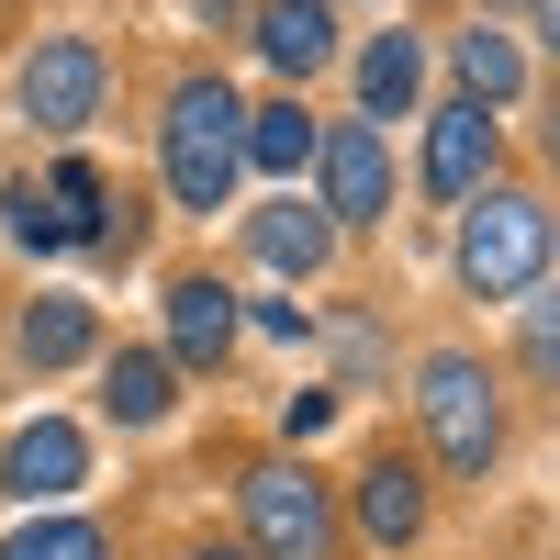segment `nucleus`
I'll return each mask as SVG.
<instances>
[{
    "mask_svg": "<svg viewBox=\"0 0 560 560\" xmlns=\"http://www.w3.org/2000/svg\"><path fill=\"white\" fill-rule=\"evenodd\" d=\"M415 404H427V438H438L448 471H493L504 415H493V370H482V359L438 348V359H427V382H415Z\"/></svg>",
    "mask_w": 560,
    "mask_h": 560,
    "instance_id": "obj_4",
    "label": "nucleus"
},
{
    "mask_svg": "<svg viewBox=\"0 0 560 560\" xmlns=\"http://www.w3.org/2000/svg\"><path fill=\"white\" fill-rule=\"evenodd\" d=\"M359 527L382 538V549H404L415 527H427V482H415V459H370V471H359Z\"/></svg>",
    "mask_w": 560,
    "mask_h": 560,
    "instance_id": "obj_13",
    "label": "nucleus"
},
{
    "mask_svg": "<svg viewBox=\"0 0 560 560\" xmlns=\"http://www.w3.org/2000/svg\"><path fill=\"white\" fill-rule=\"evenodd\" d=\"M247 549L258 560H337V504L303 459H258L247 471Z\"/></svg>",
    "mask_w": 560,
    "mask_h": 560,
    "instance_id": "obj_3",
    "label": "nucleus"
},
{
    "mask_svg": "<svg viewBox=\"0 0 560 560\" xmlns=\"http://www.w3.org/2000/svg\"><path fill=\"white\" fill-rule=\"evenodd\" d=\"M538 269H549V202H527V191H471L459 280H471L482 303H516V292H538Z\"/></svg>",
    "mask_w": 560,
    "mask_h": 560,
    "instance_id": "obj_2",
    "label": "nucleus"
},
{
    "mask_svg": "<svg viewBox=\"0 0 560 560\" xmlns=\"http://www.w3.org/2000/svg\"><path fill=\"white\" fill-rule=\"evenodd\" d=\"M0 560H113V549H102V527L45 516V527H23V538H0Z\"/></svg>",
    "mask_w": 560,
    "mask_h": 560,
    "instance_id": "obj_19",
    "label": "nucleus"
},
{
    "mask_svg": "<svg viewBox=\"0 0 560 560\" xmlns=\"http://www.w3.org/2000/svg\"><path fill=\"white\" fill-rule=\"evenodd\" d=\"M459 79H471V102L493 113V102H516V90H527V57H516L493 23H471V34H459Z\"/></svg>",
    "mask_w": 560,
    "mask_h": 560,
    "instance_id": "obj_16",
    "label": "nucleus"
},
{
    "mask_svg": "<svg viewBox=\"0 0 560 560\" xmlns=\"http://www.w3.org/2000/svg\"><path fill=\"white\" fill-rule=\"evenodd\" d=\"M79 471H90V448H79V427H23L12 438V459H0V482H12L23 504H57V493H79Z\"/></svg>",
    "mask_w": 560,
    "mask_h": 560,
    "instance_id": "obj_10",
    "label": "nucleus"
},
{
    "mask_svg": "<svg viewBox=\"0 0 560 560\" xmlns=\"http://www.w3.org/2000/svg\"><path fill=\"white\" fill-rule=\"evenodd\" d=\"M314 158H325V224H370V213L393 202V158H382V135H370V124L314 135Z\"/></svg>",
    "mask_w": 560,
    "mask_h": 560,
    "instance_id": "obj_7",
    "label": "nucleus"
},
{
    "mask_svg": "<svg viewBox=\"0 0 560 560\" xmlns=\"http://www.w3.org/2000/svg\"><path fill=\"white\" fill-rule=\"evenodd\" d=\"M482 168H493V113H482V102L427 113V191H438V202H471Z\"/></svg>",
    "mask_w": 560,
    "mask_h": 560,
    "instance_id": "obj_8",
    "label": "nucleus"
},
{
    "mask_svg": "<svg viewBox=\"0 0 560 560\" xmlns=\"http://www.w3.org/2000/svg\"><path fill=\"white\" fill-rule=\"evenodd\" d=\"M325 427H337V393H292V404H280V438H292V448H314Z\"/></svg>",
    "mask_w": 560,
    "mask_h": 560,
    "instance_id": "obj_20",
    "label": "nucleus"
},
{
    "mask_svg": "<svg viewBox=\"0 0 560 560\" xmlns=\"http://www.w3.org/2000/svg\"><path fill=\"white\" fill-rule=\"evenodd\" d=\"M236 348V292L224 280H179L168 292V370H224Z\"/></svg>",
    "mask_w": 560,
    "mask_h": 560,
    "instance_id": "obj_9",
    "label": "nucleus"
},
{
    "mask_svg": "<svg viewBox=\"0 0 560 560\" xmlns=\"http://www.w3.org/2000/svg\"><path fill=\"white\" fill-rule=\"evenodd\" d=\"M236 158H258V168H303V158H314V124H303V102H269V113H247V124H236Z\"/></svg>",
    "mask_w": 560,
    "mask_h": 560,
    "instance_id": "obj_17",
    "label": "nucleus"
},
{
    "mask_svg": "<svg viewBox=\"0 0 560 560\" xmlns=\"http://www.w3.org/2000/svg\"><path fill=\"white\" fill-rule=\"evenodd\" d=\"M102 213H113V191H102V168H90V158H57V168H45V191L12 179V236H23V247H90V236H102Z\"/></svg>",
    "mask_w": 560,
    "mask_h": 560,
    "instance_id": "obj_5",
    "label": "nucleus"
},
{
    "mask_svg": "<svg viewBox=\"0 0 560 560\" xmlns=\"http://www.w3.org/2000/svg\"><path fill=\"white\" fill-rule=\"evenodd\" d=\"M258 57L280 79H314L337 57V12H325V0H258Z\"/></svg>",
    "mask_w": 560,
    "mask_h": 560,
    "instance_id": "obj_11",
    "label": "nucleus"
},
{
    "mask_svg": "<svg viewBox=\"0 0 560 560\" xmlns=\"http://www.w3.org/2000/svg\"><path fill=\"white\" fill-rule=\"evenodd\" d=\"M247 247H258L280 280H314V269H325V247H337V224H325L314 202H269V213L247 224Z\"/></svg>",
    "mask_w": 560,
    "mask_h": 560,
    "instance_id": "obj_12",
    "label": "nucleus"
},
{
    "mask_svg": "<svg viewBox=\"0 0 560 560\" xmlns=\"http://www.w3.org/2000/svg\"><path fill=\"white\" fill-rule=\"evenodd\" d=\"M90 337H102V325H90V303H68V292L23 314V359H34V370H68V359H90Z\"/></svg>",
    "mask_w": 560,
    "mask_h": 560,
    "instance_id": "obj_15",
    "label": "nucleus"
},
{
    "mask_svg": "<svg viewBox=\"0 0 560 560\" xmlns=\"http://www.w3.org/2000/svg\"><path fill=\"white\" fill-rule=\"evenodd\" d=\"M202 12H236V0H202Z\"/></svg>",
    "mask_w": 560,
    "mask_h": 560,
    "instance_id": "obj_23",
    "label": "nucleus"
},
{
    "mask_svg": "<svg viewBox=\"0 0 560 560\" xmlns=\"http://www.w3.org/2000/svg\"><path fill=\"white\" fill-rule=\"evenodd\" d=\"M113 415H124V427H158V415H168V359L158 348H124L113 359V393H102Z\"/></svg>",
    "mask_w": 560,
    "mask_h": 560,
    "instance_id": "obj_18",
    "label": "nucleus"
},
{
    "mask_svg": "<svg viewBox=\"0 0 560 560\" xmlns=\"http://www.w3.org/2000/svg\"><path fill=\"white\" fill-rule=\"evenodd\" d=\"M527 23H549V0H527Z\"/></svg>",
    "mask_w": 560,
    "mask_h": 560,
    "instance_id": "obj_21",
    "label": "nucleus"
},
{
    "mask_svg": "<svg viewBox=\"0 0 560 560\" xmlns=\"http://www.w3.org/2000/svg\"><path fill=\"white\" fill-rule=\"evenodd\" d=\"M90 113H102V45H90V34L34 45V68H23V124H45V135H79Z\"/></svg>",
    "mask_w": 560,
    "mask_h": 560,
    "instance_id": "obj_6",
    "label": "nucleus"
},
{
    "mask_svg": "<svg viewBox=\"0 0 560 560\" xmlns=\"http://www.w3.org/2000/svg\"><path fill=\"white\" fill-rule=\"evenodd\" d=\"M191 560H236V549H191Z\"/></svg>",
    "mask_w": 560,
    "mask_h": 560,
    "instance_id": "obj_22",
    "label": "nucleus"
},
{
    "mask_svg": "<svg viewBox=\"0 0 560 560\" xmlns=\"http://www.w3.org/2000/svg\"><path fill=\"white\" fill-rule=\"evenodd\" d=\"M415 79H427V45H415L404 23L359 57V90H370V113H415Z\"/></svg>",
    "mask_w": 560,
    "mask_h": 560,
    "instance_id": "obj_14",
    "label": "nucleus"
},
{
    "mask_svg": "<svg viewBox=\"0 0 560 560\" xmlns=\"http://www.w3.org/2000/svg\"><path fill=\"white\" fill-rule=\"evenodd\" d=\"M236 90L224 79H179L168 102V202L179 213H224V191H236Z\"/></svg>",
    "mask_w": 560,
    "mask_h": 560,
    "instance_id": "obj_1",
    "label": "nucleus"
}]
</instances>
